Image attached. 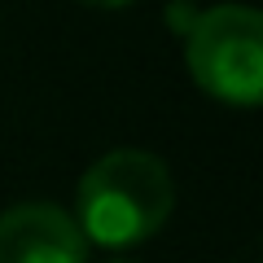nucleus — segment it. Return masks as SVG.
I'll return each mask as SVG.
<instances>
[{"label": "nucleus", "instance_id": "nucleus-1", "mask_svg": "<svg viewBox=\"0 0 263 263\" xmlns=\"http://www.w3.org/2000/svg\"><path fill=\"white\" fill-rule=\"evenodd\" d=\"M176 206V184L158 154L149 149H110L79 176L75 224L84 241L105 250H132L149 241Z\"/></svg>", "mask_w": 263, "mask_h": 263}, {"label": "nucleus", "instance_id": "nucleus-2", "mask_svg": "<svg viewBox=\"0 0 263 263\" xmlns=\"http://www.w3.org/2000/svg\"><path fill=\"white\" fill-rule=\"evenodd\" d=\"M193 84L224 105H259L263 97V22L250 5H215L197 13L184 40Z\"/></svg>", "mask_w": 263, "mask_h": 263}, {"label": "nucleus", "instance_id": "nucleus-3", "mask_svg": "<svg viewBox=\"0 0 263 263\" xmlns=\"http://www.w3.org/2000/svg\"><path fill=\"white\" fill-rule=\"evenodd\" d=\"M0 263H88V241L70 211L18 202L0 211Z\"/></svg>", "mask_w": 263, "mask_h": 263}, {"label": "nucleus", "instance_id": "nucleus-4", "mask_svg": "<svg viewBox=\"0 0 263 263\" xmlns=\"http://www.w3.org/2000/svg\"><path fill=\"white\" fill-rule=\"evenodd\" d=\"M84 5H92V9H123V5H132V0H84Z\"/></svg>", "mask_w": 263, "mask_h": 263}, {"label": "nucleus", "instance_id": "nucleus-5", "mask_svg": "<svg viewBox=\"0 0 263 263\" xmlns=\"http://www.w3.org/2000/svg\"><path fill=\"white\" fill-rule=\"evenodd\" d=\"M110 263H132V259H110Z\"/></svg>", "mask_w": 263, "mask_h": 263}]
</instances>
